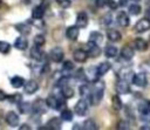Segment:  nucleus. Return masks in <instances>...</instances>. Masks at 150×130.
<instances>
[{
    "label": "nucleus",
    "mask_w": 150,
    "mask_h": 130,
    "mask_svg": "<svg viewBox=\"0 0 150 130\" xmlns=\"http://www.w3.org/2000/svg\"><path fill=\"white\" fill-rule=\"evenodd\" d=\"M103 94H104V82L97 80L94 82V87L90 88V94L87 100L90 104L97 105L103 98Z\"/></svg>",
    "instance_id": "obj_1"
},
{
    "label": "nucleus",
    "mask_w": 150,
    "mask_h": 130,
    "mask_svg": "<svg viewBox=\"0 0 150 130\" xmlns=\"http://www.w3.org/2000/svg\"><path fill=\"white\" fill-rule=\"evenodd\" d=\"M46 104L48 108L54 109V110H62L66 108V102H64V97L62 96V98H59L54 95H49L46 98Z\"/></svg>",
    "instance_id": "obj_2"
},
{
    "label": "nucleus",
    "mask_w": 150,
    "mask_h": 130,
    "mask_svg": "<svg viewBox=\"0 0 150 130\" xmlns=\"http://www.w3.org/2000/svg\"><path fill=\"white\" fill-rule=\"evenodd\" d=\"M87 110H88V100L87 98H80L74 107L75 114L77 116H83V115H86Z\"/></svg>",
    "instance_id": "obj_3"
},
{
    "label": "nucleus",
    "mask_w": 150,
    "mask_h": 130,
    "mask_svg": "<svg viewBox=\"0 0 150 130\" xmlns=\"http://www.w3.org/2000/svg\"><path fill=\"white\" fill-rule=\"evenodd\" d=\"M86 52L88 53V56L90 57H97L101 54V48L98 47L97 43L93 41H88L86 45Z\"/></svg>",
    "instance_id": "obj_4"
},
{
    "label": "nucleus",
    "mask_w": 150,
    "mask_h": 130,
    "mask_svg": "<svg viewBox=\"0 0 150 130\" xmlns=\"http://www.w3.org/2000/svg\"><path fill=\"white\" fill-rule=\"evenodd\" d=\"M49 57H50L52 61L59 63V62H61V61L63 60L64 53H63L62 48H60V47H54V48H52L50 52H49Z\"/></svg>",
    "instance_id": "obj_5"
},
{
    "label": "nucleus",
    "mask_w": 150,
    "mask_h": 130,
    "mask_svg": "<svg viewBox=\"0 0 150 130\" xmlns=\"http://www.w3.org/2000/svg\"><path fill=\"white\" fill-rule=\"evenodd\" d=\"M134 29L136 33H144L148 29H150V20L148 18L141 19L136 22V25L134 26Z\"/></svg>",
    "instance_id": "obj_6"
},
{
    "label": "nucleus",
    "mask_w": 150,
    "mask_h": 130,
    "mask_svg": "<svg viewBox=\"0 0 150 130\" xmlns=\"http://www.w3.org/2000/svg\"><path fill=\"white\" fill-rule=\"evenodd\" d=\"M46 108H48L47 104H46V101L36 100L34 102V104H32V112L35 114V115H42L46 111Z\"/></svg>",
    "instance_id": "obj_7"
},
{
    "label": "nucleus",
    "mask_w": 150,
    "mask_h": 130,
    "mask_svg": "<svg viewBox=\"0 0 150 130\" xmlns=\"http://www.w3.org/2000/svg\"><path fill=\"white\" fill-rule=\"evenodd\" d=\"M116 91L118 94H128L130 93V85H129V81L124 80V78H120L116 84H115Z\"/></svg>",
    "instance_id": "obj_8"
},
{
    "label": "nucleus",
    "mask_w": 150,
    "mask_h": 130,
    "mask_svg": "<svg viewBox=\"0 0 150 130\" xmlns=\"http://www.w3.org/2000/svg\"><path fill=\"white\" fill-rule=\"evenodd\" d=\"M88 22H89V19H88V14L84 12V11H81L77 13L76 15V21H75V25L79 27V28H84L88 26Z\"/></svg>",
    "instance_id": "obj_9"
},
{
    "label": "nucleus",
    "mask_w": 150,
    "mask_h": 130,
    "mask_svg": "<svg viewBox=\"0 0 150 130\" xmlns=\"http://www.w3.org/2000/svg\"><path fill=\"white\" fill-rule=\"evenodd\" d=\"M131 81L137 87H145L148 83V77L145 73H138V74H134Z\"/></svg>",
    "instance_id": "obj_10"
},
{
    "label": "nucleus",
    "mask_w": 150,
    "mask_h": 130,
    "mask_svg": "<svg viewBox=\"0 0 150 130\" xmlns=\"http://www.w3.org/2000/svg\"><path fill=\"white\" fill-rule=\"evenodd\" d=\"M98 74H97V69H96V67H90V68H88V69H86L84 70V78H86V81L87 82H95V81H97L98 80Z\"/></svg>",
    "instance_id": "obj_11"
},
{
    "label": "nucleus",
    "mask_w": 150,
    "mask_h": 130,
    "mask_svg": "<svg viewBox=\"0 0 150 130\" xmlns=\"http://www.w3.org/2000/svg\"><path fill=\"white\" fill-rule=\"evenodd\" d=\"M23 90H25V93L28 94V95L35 94V93L39 90V83H38L35 80H29V81L25 82V84H23Z\"/></svg>",
    "instance_id": "obj_12"
},
{
    "label": "nucleus",
    "mask_w": 150,
    "mask_h": 130,
    "mask_svg": "<svg viewBox=\"0 0 150 130\" xmlns=\"http://www.w3.org/2000/svg\"><path fill=\"white\" fill-rule=\"evenodd\" d=\"M79 35H80V29H79V27H77L76 25L69 26V27L66 29V36H67V39L70 40V41H76L77 37H79Z\"/></svg>",
    "instance_id": "obj_13"
},
{
    "label": "nucleus",
    "mask_w": 150,
    "mask_h": 130,
    "mask_svg": "<svg viewBox=\"0 0 150 130\" xmlns=\"http://www.w3.org/2000/svg\"><path fill=\"white\" fill-rule=\"evenodd\" d=\"M6 122L11 126H18L20 124V117L15 111H8L6 114Z\"/></svg>",
    "instance_id": "obj_14"
},
{
    "label": "nucleus",
    "mask_w": 150,
    "mask_h": 130,
    "mask_svg": "<svg viewBox=\"0 0 150 130\" xmlns=\"http://www.w3.org/2000/svg\"><path fill=\"white\" fill-rule=\"evenodd\" d=\"M73 57H74V60H75L76 62H79V63H83V62H86L87 59H88V53L86 52V49L79 48V49L74 50V53H73Z\"/></svg>",
    "instance_id": "obj_15"
},
{
    "label": "nucleus",
    "mask_w": 150,
    "mask_h": 130,
    "mask_svg": "<svg viewBox=\"0 0 150 130\" xmlns=\"http://www.w3.org/2000/svg\"><path fill=\"white\" fill-rule=\"evenodd\" d=\"M30 57L35 61H45V53L40 49V47L35 46L30 49Z\"/></svg>",
    "instance_id": "obj_16"
},
{
    "label": "nucleus",
    "mask_w": 150,
    "mask_h": 130,
    "mask_svg": "<svg viewBox=\"0 0 150 130\" xmlns=\"http://www.w3.org/2000/svg\"><path fill=\"white\" fill-rule=\"evenodd\" d=\"M116 21H117V23L121 26V27H128L129 26V23H130V20H129V16H128V14L125 13V12H120L118 14H117V16H116Z\"/></svg>",
    "instance_id": "obj_17"
},
{
    "label": "nucleus",
    "mask_w": 150,
    "mask_h": 130,
    "mask_svg": "<svg viewBox=\"0 0 150 130\" xmlns=\"http://www.w3.org/2000/svg\"><path fill=\"white\" fill-rule=\"evenodd\" d=\"M14 47L18 50H26L28 48V41H27V39H25L23 35L16 37L15 41H14Z\"/></svg>",
    "instance_id": "obj_18"
},
{
    "label": "nucleus",
    "mask_w": 150,
    "mask_h": 130,
    "mask_svg": "<svg viewBox=\"0 0 150 130\" xmlns=\"http://www.w3.org/2000/svg\"><path fill=\"white\" fill-rule=\"evenodd\" d=\"M134 54H135V52H134V49L130 46H124L121 49V57L123 60H127V61L131 60L134 57Z\"/></svg>",
    "instance_id": "obj_19"
},
{
    "label": "nucleus",
    "mask_w": 150,
    "mask_h": 130,
    "mask_svg": "<svg viewBox=\"0 0 150 130\" xmlns=\"http://www.w3.org/2000/svg\"><path fill=\"white\" fill-rule=\"evenodd\" d=\"M134 46L139 52H144V50L148 49V42L144 39H142V37H136L134 40Z\"/></svg>",
    "instance_id": "obj_20"
},
{
    "label": "nucleus",
    "mask_w": 150,
    "mask_h": 130,
    "mask_svg": "<svg viewBox=\"0 0 150 130\" xmlns=\"http://www.w3.org/2000/svg\"><path fill=\"white\" fill-rule=\"evenodd\" d=\"M107 37H108V40L111 41V42H117V41H120V40L122 39V35H121V33H120L118 30H116V29H109V30L107 32Z\"/></svg>",
    "instance_id": "obj_21"
},
{
    "label": "nucleus",
    "mask_w": 150,
    "mask_h": 130,
    "mask_svg": "<svg viewBox=\"0 0 150 130\" xmlns=\"http://www.w3.org/2000/svg\"><path fill=\"white\" fill-rule=\"evenodd\" d=\"M47 128L48 129H52V130H59V129H61L62 128V123H61V119L59 118V117H53V118H50L49 121H48V123H47Z\"/></svg>",
    "instance_id": "obj_22"
},
{
    "label": "nucleus",
    "mask_w": 150,
    "mask_h": 130,
    "mask_svg": "<svg viewBox=\"0 0 150 130\" xmlns=\"http://www.w3.org/2000/svg\"><path fill=\"white\" fill-rule=\"evenodd\" d=\"M45 12H46V9L41 5L35 6L32 11V19H42L45 15Z\"/></svg>",
    "instance_id": "obj_23"
},
{
    "label": "nucleus",
    "mask_w": 150,
    "mask_h": 130,
    "mask_svg": "<svg viewBox=\"0 0 150 130\" xmlns=\"http://www.w3.org/2000/svg\"><path fill=\"white\" fill-rule=\"evenodd\" d=\"M15 28L16 30L21 34V35H28L30 33V26L27 23V22H23V23H16L15 25Z\"/></svg>",
    "instance_id": "obj_24"
},
{
    "label": "nucleus",
    "mask_w": 150,
    "mask_h": 130,
    "mask_svg": "<svg viewBox=\"0 0 150 130\" xmlns=\"http://www.w3.org/2000/svg\"><path fill=\"white\" fill-rule=\"evenodd\" d=\"M110 68H111V64H110L109 62H101V63L96 67L98 76H103L104 74H107V73L110 70Z\"/></svg>",
    "instance_id": "obj_25"
},
{
    "label": "nucleus",
    "mask_w": 150,
    "mask_h": 130,
    "mask_svg": "<svg viewBox=\"0 0 150 130\" xmlns=\"http://www.w3.org/2000/svg\"><path fill=\"white\" fill-rule=\"evenodd\" d=\"M25 82H26L25 78H23L22 76H19V75H15V76H13V77L11 78V84H12V87L15 88V89L23 87Z\"/></svg>",
    "instance_id": "obj_26"
},
{
    "label": "nucleus",
    "mask_w": 150,
    "mask_h": 130,
    "mask_svg": "<svg viewBox=\"0 0 150 130\" xmlns=\"http://www.w3.org/2000/svg\"><path fill=\"white\" fill-rule=\"evenodd\" d=\"M61 95L67 100V98H71L74 96V89L69 85V84H64L61 87Z\"/></svg>",
    "instance_id": "obj_27"
},
{
    "label": "nucleus",
    "mask_w": 150,
    "mask_h": 130,
    "mask_svg": "<svg viewBox=\"0 0 150 130\" xmlns=\"http://www.w3.org/2000/svg\"><path fill=\"white\" fill-rule=\"evenodd\" d=\"M89 41H93L97 45H100L102 41H103V35L100 33V32H91L90 35H89Z\"/></svg>",
    "instance_id": "obj_28"
},
{
    "label": "nucleus",
    "mask_w": 150,
    "mask_h": 130,
    "mask_svg": "<svg viewBox=\"0 0 150 130\" xmlns=\"http://www.w3.org/2000/svg\"><path fill=\"white\" fill-rule=\"evenodd\" d=\"M18 109L21 114H27L29 110H32V104L28 103V102H23V101H20L18 103Z\"/></svg>",
    "instance_id": "obj_29"
},
{
    "label": "nucleus",
    "mask_w": 150,
    "mask_h": 130,
    "mask_svg": "<svg viewBox=\"0 0 150 130\" xmlns=\"http://www.w3.org/2000/svg\"><path fill=\"white\" fill-rule=\"evenodd\" d=\"M137 109H138V112H139V114H144V112L150 111V101L144 100V101L139 102Z\"/></svg>",
    "instance_id": "obj_30"
},
{
    "label": "nucleus",
    "mask_w": 150,
    "mask_h": 130,
    "mask_svg": "<svg viewBox=\"0 0 150 130\" xmlns=\"http://www.w3.org/2000/svg\"><path fill=\"white\" fill-rule=\"evenodd\" d=\"M111 105L115 110H121L122 107H123V103H122V100L120 98L118 95H114L111 97Z\"/></svg>",
    "instance_id": "obj_31"
},
{
    "label": "nucleus",
    "mask_w": 150,
    "mask_h": 130,
    "mask_svg": "<svg viewBox=\"0 0 150 130\" xmlns=\"http://www.w3.org/2000/svg\"><path fill=\"white\" fill-rule=\"evenodd\" d=\"M117 48L115 47V46H107L105 47V49H104V55L107 56V57H115L116 55H117Z\"/></svg>",
    "instance_id": "obj_32"
},
{
    "label": "nucleus",
    "mask_w": 150,
    "mask_h": 130,
    "mask_svg": "<svg viewBox=\"0 0 150 130\" xmlns=\"http://www.w3.org/2000/svg\"><path fill=\"white\" fill-rule=\"evenodd\" d=\"M61 119L62 121H67V122L71 121L73 119V112L69 109H67V108L62 109L61 110Z\"/></svg>",
    "instance_id": "obj_33"
},
{
    "label": "nucleus",
    "mask_w": 150,
    "mask_h": 130,
    "mask_svg": "<svg viewBox=\"0 0 150 130\" xmlns=\"http://www.w3.org/2000/svg\"><path fill=\"white\" fill-rule=\"evenodd\" d=\"M82 128L86 129V130H94V129H97V125H96L94 119H87V121L83 122Z\"/></svg>",
    "instance_id": "obj_34"
},
{
    "label": "nucleus",
    "mask_w": 150,
    "mask_h": 130,
    "mask_svg": "<svg viewBox=\"0 0 150 130\" xmlns=\"http://www.w3.org/2000/svg\"><path fill=\"white\" fill-rule=\"evenodd\" d=\"M11 45L8 43V42H6V41H0V53L1 54H8L9 52H11Z\"/></svg>",
    "instance_id": "obj_35"
},
{
    "label": "nucleus",
    "mask_w": 150,
    "mask_h": 130,
    "mask_svg": "<svg viewBox=\"0 0 150 130\" xmlns=\"http://www.w3.org/2000/svg\"><path fill=\"white\" fill-rule=\"evenodd\" d=\"M134 76V73L130 70V69H123L121 73H120V78H124V80H129V78H132Z\"/></svg>",
    "instance_id": "obj_36"
},
{
    "label": "nucleus",
    "mask_w": 150,
    "mask_h": 130,
    "mask_svg": "<svg viewBox=\"0 0 150 130\" xmlns=\"http://www.w3.org/2000/svg\"><path fill=\"white\" fill-rule=\"evenodd\" d=\"M45 43H46V39H45L43 35L39 34V35H35V36H34V45H35V46L41 47V46H43Z\"/></svg>",
    "instance_id": "obj_37"
},
{
    "label": "nucleus",
    "mask_w": 150,
    "mask_h": 130,
    "mask_svg": "<svg viewBox=\"0 0 150 130\" xmlns=\"http://www.w3.org/2000/svg\"><path fill=\"white\" fill-rule=\"evenodd\" d=\"M129 13L131 15H138L141 13V6L139 5H136V4L129 6Z\"/></svg>",
    "instance_id": "obj_38"
},
{
    "label": "nucleus",
    "mask_w": 150,
    "mask_h": 130,
    "mask_svg": "<svg viewBox=\"0 0 150 130\" xmlns=\"http://www.w3.org/2000/svg\"><path fill=\"white\" fill-rule=\"evenodd\" d=\"M80 94H81L82 96H87V98H88V96H89V94H90V87L87 85V84H82V85L80 87Z\"/></svg>",
    "instance_id": "obj_39"
},
{
    "label": "nucleus",
    "mask_w": 150,
    "mask_h": 130,
    "mask_svg": "<svg viewBox=\"0 0 150 130\" xmlns=\"http://www.w3.org/2000/svg\"><path fill=\"white\" fill-rule=\"evenodd\" d=\"M8 100L12 102V103H19L21 100H22V97H21V95L20 94H13L11 97H8Z\"/></svg>",
    "instance_id": "obj_40"
},
{
    "label": "nucleus",
    "mask_w": 150,
    "mask_h": 130,
    "mask_svg": "<svg viewBox=\"0 0 150 130\" xmlns=\"http://www.w3.org/2000/svg\"><path fill=\"white\" fill-rule=\"evenodd\" d=\"M116 126H117V129H122V130H127V129L130 128V125H129V123L127 121H120Z\"/></svg>",
    "instance_id": "obj_41"
},
{
    "label": "nucleus",
    "mask_w": 150,
    "mask_h": 130,
    "mask_svg": "<svg viewBox=\"0 0 150 130\" xmlns=\"http://www.w3.org/2000/svg\"><path fill=\"white\" fill-rule=\"evenodd\" d=\"M30 23L34 25L35 27H39V28H42V27L45 26V23L42 22L41 19H32V20H30Z\"/></svg>",
    "instance_id": "obj_42"
},
{
    "label": "nucleus",
    "mask_w": 150,
    "mask_h": 130,
    "mask_svg": "<svg viewBox=\"0 0 150 130\" xmlns=\"http://www.w3.org/2000/svg\"><path fill=\"white\" fill-rule=\"evenodd\" d=\"M141 119L145 123V124H150V111L141 114Z\"/></svg>",
    "instance_id": "obj_43"
},
{
    "label": "nucleus",
    "mask_w": 150,
    "mask_h": 130,
    "mask_svg": "<svg viewBox=\"0 0 150 130\" xmlns=\"http://www.w3.org/2000/svg\"><path fill=\"white\" fill-rule=\"evenodd\" d=\"M75 76H76V78L80 80V81H86V78H84V69H79V70L76 71Z\"/></svg>",
    "instance_id": "obj_44"
},
{
    "label": "nucleus",
    "mask_w": 150,
    "mask_h": 130,
    "mask_svg": "<svg viewBox=\"0 0 150 130\" xmlns=\"http://www.w3.org/2000/svg\"><path fill=\"white\" fill-rule=\"evenodd\" d=\"M56 2L62 7V8H68L70 6V0H56Z\"/></svg>",
    "instance_id": "obj_45"
},
{
    "label": "nucleus",
    "mask_w": 150,
    "mask_h": 130,
    "mask_svg": "<svg viewBox=\"0 0 150 130\" xmlns=\"http://www.w3.org/2000/svg\"><path fill=\"white\" fill-rule=\"evenodd\" d=\"M63 69L64 70H73L74 69V63L71 61H66L63 63Z\"/></svg>",
    "instance_id": "obj_46"
},
{
    "label": "nucleus",
    "mask_w": 150,
    "mask_h": 130,
    "mask_svg": "<svg viewBox=\"0 0 150 130\" xmlns=\"http://www.w3.org/2000/svg\"><path fill=\"white\" fill-rule=\"evenodd\" d=\"M95 4H96L97 7L102 8V7L107 6V0H95Z\"/></svg>",
    "instance_id": "obj_47"
},
{
    "label": "nucleus",
    "mask_w": 150,
    "mask_h": 130,
    "mask_svg": "<svg viewBox=\"0 0 150 130\" xmlns=\"http://www.w3.org/2000/svg\"><path fill=\"white\" fill-rule=\"evenodd\" d=\"M107 6H109L111 9H115L117 7V4L114 0H107Z\"/></svg>",
    "instance_id": "obj_48"
},
{
    "label": "nucleus",
    "mask_w": 150,
    "mask_h": 130,
    "mask_svg": "<svg viewBox=\"0 0 150 130\" xmlns=\"http://www.w3.org/2000/svg\"><path fill=\"white\" fill-rule=\"evenodd\" d=\"M45 9H47V7L49 6V0H41V4H40Z\"/></svg>",
    "instance_id": "obj_49"
},
{
    "label": "nucleus",
    "mask_w": 150,
    "mask_h": 130,
    "mask_svg": "<svg viewBox=\"0 0 150 130\" xmlns=\"http://www.w3.org/2000/svg\"><path fill=\"white\" fill-rule=\"evenodd\" d=\"M110 19H111V16H110V14H107L102 20H104L103 22L105 23V25H108V23H110Z\"/></svg>",
    "instance_id": "obj_50"
},
{
    "label": "nucleus",
    "mask_w": 150,
    "mask_h": 130,
    "mask_svg": "<svg viewBox=\"0 0 150 130\" xmlns=\"http://www.w3.org/2000/svg\"><path fill=\"white\" fill-rule=\"evenodd\" d=\"M6 98H7L6 93H5L4 90H1V89H0V101H5Z\"/></svg>",
    "instance_id": "obj_51"
},
{
    "label": "nucleus",
    "mask_w": 150,
    "mask_h": 130,
    "mask_svg": "<svg viewBox=\"0 0 150 130\" xmlns=\"http://www.w3.org/2000/svg\"><path fill=\"white\" fill-rule=\"evenodd\" d=\"M127 4H128V0H120V2H118V5L120 6H127Z\"/></svg>",
    "instance_id": "obj_52"
},
{
    "label": "nucleus",
    "mask_w": 150,
    "mask_h": 130,
    "mask_svg": "<svg viewBox=\"0 0 150 130\" xmlns=\"http://www.w3.org/2000/svg\"><path fill=\"white\" fill-rule=\"evenodd\" d=\"M20 129L21 130H23V129H30V126L28 124H22V125H20Z\"/></svg>",
    "instance_id": "obj_53"
},
{
    "label": "nucleus",
    "mask_w": 150,
    "mask_h": 130,
    "mask_svg": "<svg viewBox=\"0 0 150 130\" xmlns=\"http://www.w3.org/2000/svg\"><path fill=\"white\" fill-rule=\"evenodd\" d=\"M146 18L150 20V8H148V11H146Z\"/></svg>",
    "instance_id": "obj_54"
},
{
    "label": "nucleus",
    "mask_w": 150,
    "mask_h": 130,
    "mask_svg": "<svg viewBox=\"0 0 150 130\" xmlns=\"http://www.w3.org/2000/svg\"><path fill=\"white\" fill-rule=\"evenodd\" d=\"M130 1H135V2H137V1H139V0H130Z\"/></svg>",
    "instance_id": "obj_55"
}]
</instances>
